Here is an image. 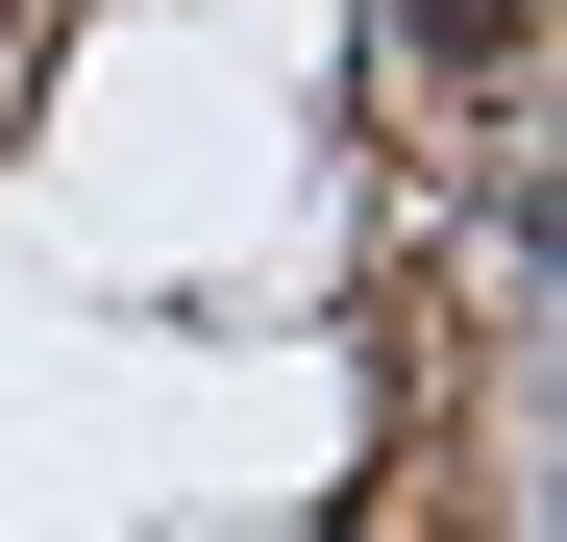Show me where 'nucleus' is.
Masks as SVG:
<instances>
[{"label":"nucleus","instance_id":"nucleus-1","mask_svg":"<svg viewBox=\"0 0 567 542\" xmlns=\"http://www.w3.org/2000/svg\"><path fill=\"white\" fill-rule=\"evenodd\" d=\"M420 50H468V74H494V50H518V0H420Z\"/></svg>","mask_w":567,"mask_h":542}]
</instances>
